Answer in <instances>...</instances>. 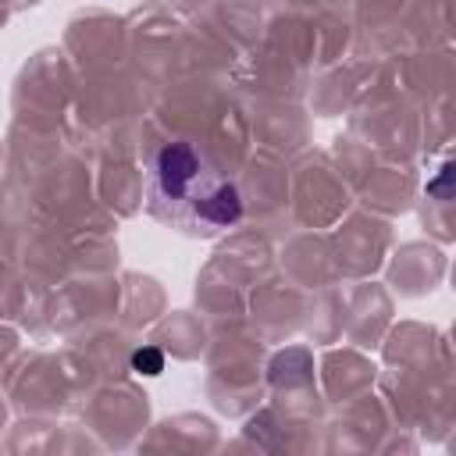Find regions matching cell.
<instances>
[{
	"label": "cell",
	"instance_id": "6da1fadb",
	"mask_svg": "<svg viewBox=\"0 0 456 456\" xmlns=\"http://www.w3.org/2000/svg\"><path fill=\"white\" fill-rule=\"evenodd\" d=\"M146 210L185 232V235H217L242 217V196L217 164L192 146L189 139H164L150 150L142 175Z\"/></svg>",
	"mask_w": 456,
	"mask_h": 456
},
{
	"label": "cell",
	"instance_id": "7a4b0ae2",
	"mask_svg": "<svg viewBox=\"0 0 456 456\" xmlns=\"http://www.w3.org/2000/svg\"><path fill=\"white\" fill-rule=\"evenodd\" d=\"M132 367H135L139 374H160V370H164V356H160L157 349H139V353L132 356Z\"/></svg>",
	"mask_w": 456,
	"mask_h": 456
}]
</instances>
